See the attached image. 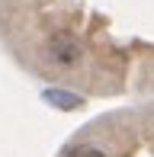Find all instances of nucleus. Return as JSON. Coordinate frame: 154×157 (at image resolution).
I'll list each match as a JSON object with an SVG mask.
<instances>
[{
  "mask_svg": "<svg viewBox=\"0 0 154 157\" xmlns=\"http://www.w3.org/2000/svg\"><path fill=\"white\" fill-rule=\"evenodd\" d=\"M45 55H48V61L61 64V67H71V64H77V61H80L83 45H80V39H77L74 32L58 29V32L52 35V39L45 42Z\"/></svg>",
  "mask_w": 154,
  "mask_h": 157,
  "instance_id": "nucleus-1",
  "label": "nucleus"
},
{
  "mask_svg": "<svg viewBox=\"0 0 154 157\" xmlns=\"http://www.w3.org/2000/svg\"><path fill=\"white\" fill-rule=\"evenodd\" d=\"M45 103L48 106H55V109H64V112H71V109H80L83 106V96H77V93H71V90H45Z\"/></svg>",
  "mask_w": 154,
  "mask_h": 157,
  "instance_id": "nucleus-2",
  "label": "nucleus"
},
{
  "mask_svg": "<svg viewBox=\"0 0 154 157\" xmlns=\"http://www.w3.org/2000/svg\"><path fill=\"white\" fill-rule=\"evenodd\" d=\"M64 157H106L100 151V147H90V144H77V147H71Z\"/></svg>",
  "mask_w": 154,
  "mask_h": 157,
  "instance_id": "nucleus-3",
  "label": "nucleus"
}]
</instances>
